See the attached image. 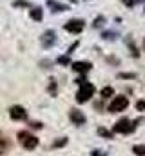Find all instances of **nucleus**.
Wrapping results in <instances>:
<instances>
[{"label": "nucleus", "mask_w": 145, "mask_h": 156, "mask_svg": "<svg viewBox=\"0 0 145 156\" xmlns=\"http://www.w3.org/2000/svg\"><path fill=\"white\" fill-rule=\"evenodd\" d=\"M58 64L67 66V64H69V56H60V58H58Z\"/></svg>", "instance_id": "a211bd4d"}, {"label": "nucleus", "mask_w": 145, "mask_h": 156, "mask_svg": "<svg viewBox=\"0 0 145 156\" xmlns=\"http://www.w3.org/2000/svg\"><path fill=\"white\" fill-rule=\"evenodd\" d=\"M55 42H56V35H55V31H45L44 35H42V45L47 49V47H51V45H55Z\"/></svg>", "instance_id": "6e6552de"}, {"label": "nucleus", "mask_w": 145, "mask_h": 156, "mask_svg": "<svg viewBox=\"0 0 145 156\" xmlns=\"http://www.w3.org/2000/svg\"><path fill=\"white\" fill-rule=\"evenodd\" d=\"M65 144H67V138H60L58 142H55V144H53V147H55V149H58V147H64Z\"/></svg>", "instance_id": "2eb2a0df"}, {"label": "nucleus", "mask_w": 145, "mask_h": 156, "mask_svg": "<svg viewBox=\"0 0 145 156\" xmlns=\"http://www.w3.org/2000/svg\"><path fill=\"white\" fill-rule=\"evenodd\" d=\"M69 118H71V122L74 125H83V123H85V115H83L82 111H78V109H71Z\"/></svg>", "instance_id": "0eeeda50"}, {"label": "nucleus", "mask_w": 145, "mask_h": 156, "mask_svg": "<svg viewBox=\"0 0 145 156\" xmlns=\"http://www.w3.org/2000/svg\"><path fill=\"white\" fill-rule=\"evenodd\" d=\"M9 115H11L13 120H26V116H27L26 109H24V107H20V105H13V107L9 109Z\"/></svg>", "instance_id": "423d86ee"}, {"label": "nucleus", "mask_w": 145, "mask_h": 156, "mask_svg": "<svg viewBox=\"0 0 145 156\" xmlns=\"http://www.w3.org/2000/svg\"><path fill=\"white\" fill-rule=\"evenodd\" d=\"M98 133H100V134H102V136H111V133H109V131H105V129H98Z\"/></svg>", "instance_id": "aec40b11"}, {"label": "nucleus", "mask_w": 145, "mask_h": 156, "mask_svg": "<svg viewBox=\"0 0 145 156\" xmlns=\"http://www.w3.org/2000/svg\"><path fill=\"white\" fill-rule=\"evenodd\" d=\"M15 5H24V7H27V5H29V2H26V0H16V2H15Z\"/></svg>", "instance_id": "6ab92c4d"}, {"label": "nucleus", "mask_w": 145, "mask_h": 156, "mask_svg": "<svg viewBox=\"0 0 145 156\" xmlns=\"http://www.w3.org/2000/svg\"><path fill=\"white\" fill-rule=\"evenodd\" d=\"M136 107H138V111H143V109H145V102H138V104H136Z\"/></svg>", "instance_id": "5701e85b"}, {"label": "nucleus", "mask_w": 145, "mask_h": 156, "mask_svg": "<svg viewBox=\"0 0 145 156\" xmlns=\"http://www.w3.org/2000/svg\"><path fill=\"white\" fill-rule=\"evenodd\" d=\"M93 94H94V85L83 82V83H80V89H78V93H76V102H78V104H83V102L91 100Z\"/></svg>", "instance_id": "f257e3e1"}, {"label": "nucleus", "mask_w": 145, "mask_h": 156, "mask_svg": "<svg viewBox=\"0 0 145 156\" xmlns=\"http://www.w3.org/2000/svg\"><path fill=\"white\" fill-rule=\"evenodd\" d=\"M9 149H11V142H9L4 134H0V156H4Z\"/></svg>", "instance_id": "9d476101"}, {"label": "nucleus", "mask_w": 145, "mask_h": 156, "mask_svg": "<svg viewBox=\"0 0 145 156\" xmlns=\"http://www.w3.org/2000/svg\"><path fill=\"white\" fill-rule=\"evenodd\" d=\"M31 127H33V129H42V123H40V122H33Z\"/></svg>", "instance_id": "4be33fe9"}, {"label": "nucleus", "mask_w": 145, "mask_h": 156, "mask_svg": "<svg viewBox=\"0 0 145 156\" xmlns=\"http://www.w3.org/2000/svg\"><path fill=\"white\" fill-rule=\"evenodd\" d=\"M133 153L136 156H145V145H134L133 147Z\"/></svg>", "instance_id": "ddd939ff"}, {"label": "nucleus", "mask_w": 145, "mask_h": 156, "mask_svg": "<svg viewBox=\"0 0 145 156\" xmlns=\"http://www.w3.org/2000/svg\"><path fill=\"white\" fill-rule=\"evenodd\" d=\"M143 49H145V40H143Z\"/></svg>", "instance_id": "a878e982"}, {"label": "nucleus", "mask_w": 145, "mask_h": 156, "mask_svg": "<svg viewBox=\"0 0 145 156\" xmlns=\"http://www.w3.org/2000/svg\"><path fill=\"white\" fill-rule=\"evenodd\" d=\"M31 18L36 20V22H40V20L44 18V13H42L40 7H33V9H31Z\"/></svg>", "instance_id": "f8f14e48"}, {"label": "nucleus", "mask_w": 145, "mask_h": 156, "mask_svg": "<svg viewBox=\"0 0 145 156\" xmlns=\"http://www.w3.org/2000/svg\"><path fill=\"white\" fill-rule=\"evenodd\" d=\"M104 22H105V18H104V16H98V18L94 20V27H100Z\"/></svg>", "instance_id": "f3484780"}, {"label": "nucleus", "mask_w": 145, "mask_h": 156, "mask_svg": "<svg viewBox=\"0 0 145 156\" xmlns=\"http://www.w3.org/2000/svg\"><path fill=\"white\" fill-rule=\"evenodd\" d=\"M18 142H20V145H22L24 149H27V151H33L36 145H38V138L33 136L31 133H27V131H20V133H18Z\"/></svg>", "instance_id": "f03ea898"}, {"label": "nucleus", "mask_w": 145, "mask_h": 156, "mask_svg": "<svg viewBox=\"0 0 145 156\" xmlns=\"http://www.w3.org/2000/svg\"><path fill=\"white\" fill-rule=\"evenodd\" d=\"M112 94H114L112 87H104V89H102V98H111Z\"/></svg>", "instance_id": "4468645a"}, {"label": "nucleus", "mask_w": 145, "mask_h": 156, "mask_svg": "<svg viewBox=\"0 0 145 156\" xmlns=\"http://www.w3.org/2000/svg\"><path fill=\"white\" fill-rule=\"evenodd\" d=\"M83 29V20H78V18H74V20H69L67 24H65V31H69V33H80Z\"/></svg>", "instance_id": "39448f33"}, {"label": "nucleus", "mask_w": 145, "mask_h": 156, "mask_svg": "<svg viewBox=\"0 0 145 156\" xmlns=\"http://www.w3.org/2000/svg\"><path fill=\"white\" fill-rule=\"evenodd\" d=\"M127 105H129V100H127L125 96H116V98L111 102L109 111H111V113H122V111L127 109Z\"/></svg>", "instance_id": "7ed1b4c3"}, {"label": "nucleus", "mask_w": 145, "mask_h": 156, "mask_svg": "<svg viewBox=\"0 0 145 156\" xmlns=\"http://www.w3.org/2000/svg\"><path fill=\"white\" fill-rule=\"evenodd\" d=\"M49 93H51L53 96L56 94V82H55V80H51V83H49Z\"/></svg>", "instance_id": "dca6fc26"}, {"label": "nucleus", "mask_w": 145, "mask_h": 156, "mask_svg": "<svg viewBox=\"0 0 145 156\" xmlns=\"http://www.w3.org/2000/svg\"><path fill=\"white\" fill-rule=\"evenodd\" d=\"M72 71H76V73H87L89 69H91V62H72L71 64Z\"/></svg>", "instance_id": "1a4fd4ad"}, {"label": "nucleus", "mask_w": 145, "mask_h": 156, "mask_svg": "<svg viewBox=\"0 0 145 156\" xmlns=\"http://www.w3.org/2000/svg\"><path fill=\"white\" fill-rule=\"evenodd\" d=\"M122 2H123L125 5H133V4H134V0H122Z\"/></svg>", "instance_id": "b1692460"}, {"label": "nucleus", "mask_w": 145, "mask_h": 156, "mask_svg": "<svg viewBox=\"0 0 145 156\" xmlns=\"http://www.w3.org/2000/svg\"><path fill=\"white\" fill-rule=\"evenodd\" d=\"M120 76L122 78H134L136 75H134V73H123V75H120Z\"/></svg>", "instance_id": "412c9836"}, {"label": "nucleus", "mask_w": 145, "mask_h": 156, "mask_svg": "<svg viewBox=\"0 0 145 156\" xmlns=\"http://www.w3.org/2000/svg\"><path fill=\"white\" fill-rule=\"evenodd\" d=\"M112 131H114V133H122V134H129V133L134 131V123H133L131 120H127V118H122V120L112 127Z\"/></svg>", "instance_id": "20e7f679"}, {"label": "nucleus", "mask_w": 145, "mask_h": 156, "mask_svg": "<svg viewBox=\"0 0 145 156\" xmlns=\"http://www.w3.org/2000/svg\"><path fill=\"white\" fill-rule=\"evenodd\" d=\"M93 156H102V154H100L98 151H94V153H93Z\"/></svg>", "instance_id": "393cba45"}, {"label": "nucleus", "mask_w": 145, "mask_h": 156, "mask_svg": "<svg viewBox=\"0 0 145 156\" xmlns=\"http://www.w3.org/2000/svg\"><path fill=\"white\" fill-rule=\"evenodd\" d=\"M47 5L51 7V11H56V13H58V11H65V9H67L64 4H58V2H55V0H49V2H47Z\"/></svg>", "instance_id": "9b49d317"}]
</instances>
